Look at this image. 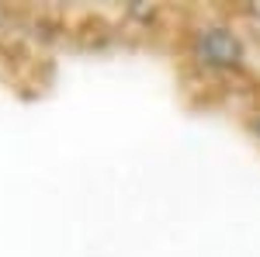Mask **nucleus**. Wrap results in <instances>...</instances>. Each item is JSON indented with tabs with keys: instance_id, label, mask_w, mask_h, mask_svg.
<instances>
[{
	"instance_id": "nucleus-1",
	"label": "nucleus",
	"mask_w": 260,
	"mask_h": 257,
	"mask_svg": "<svg viewBox=\"0 0 260 257\" xmlns=\"http://www.w3.org/2000/svg\"><path fill=\"white\" fill-rule=\"evenodd\" d=\"M194 52H198L201 63H212V66H233L240 63V39L225 28H208L201 32L198 42H194Z\"/></svg>"
}]
</instances>
